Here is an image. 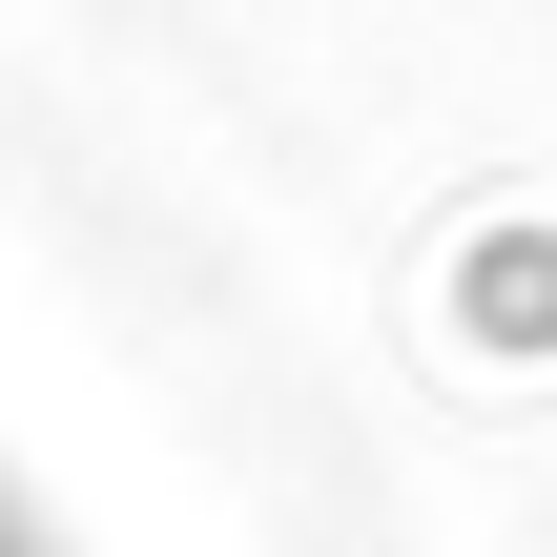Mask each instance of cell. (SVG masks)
Returning <instances> with one entry per match:
<instances>
[{
    "label": "cell",
    "mask_w": 557,
    "mask_h": 557,
    "mask_svg": "<svg viewBox=\"0 0 557 557\" xmlns=\"http://www.w3.org/2000/svg\"><path fill=\"white\" fill-rule=\"evenodd\" d=\"M0 557H21V537H0Z\"/></svg>",
    "instance_id": "cell-1"
}]
</instances>
